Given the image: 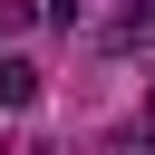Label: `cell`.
Returning a JSON list of instances; mask_svg holds the SVG:
<instances>
[{"label":"cell","instance_id":"obj_1","mask_svg":"<svg viewBox=\"0 0 155 155\" xmlns=\"http://www.w3.org/2000/svg\"><path fill=\"white\" fill-rule=\"evenodd\" d=\"M0 107H39V68H29V58L0 68Z\"/></svg>","mask_w":155,"mask_h":155},{"label":"cell","instance_id":"obj_2","mask_svg":"<svg viewBox=\"0 0 155 155\" xmlns=\"http://www.w3.org/2000/svg\"><path fill=\"white\" fill-rule=\"evenodd\" d=\"M78 10H87V0H48V19H68V29H78Z\"/></svg>","mask_w":155,"mask_h":155}]
</instances>
